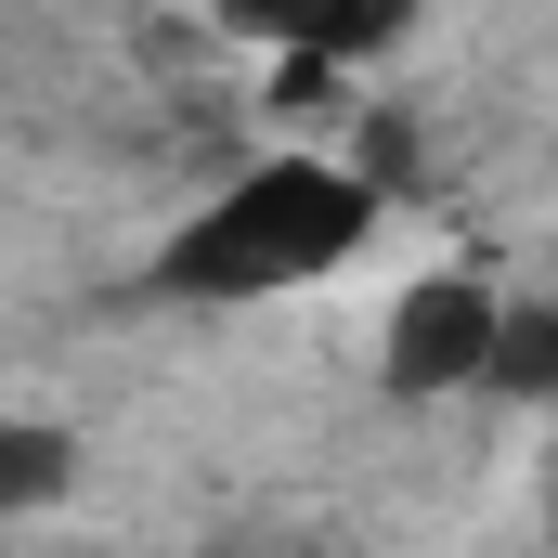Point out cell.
<instances>
[{"instance_id": "6da1fadb", "label": "cell", "mask_w": 558, "mask_h": 558, "mask_svg": "<svg viewBox=\"0 0 558 558\" xmlns=\"http://www.w3.org/2000/svg\"><path fill=\"white\" fill-rule=\"evenodd\" d=\"M364 234H377V182H364V169L274 156V169H247L221 208H195V221L169 234L156 286H169V299H260V286H312V274H338Z\"/></svg>"}, {"instance_id": "7a4b0ae2", "label": "cell", "mask_w": 558, "mask_h": 558, "mask_svg": "<svg viewBox=\"0 0 558 558\" xmlns=\"http://www.w3.org/2000/svg\"><path fill=\"white\" fill-rule=\"evenodd\" d=\"M494 338H507V299H494L481 274L403 286V312H390V390H403V403H428V390L494 377Z\"/></svg>"}, {"instance_id": "3957f363", "label": "cell", "mask_w": 558, "mask_h": 558, "mask_svg": "<svg viewBox=\"0 0 558 558\" xmlns=\"http://www.w3.org/2000/svg\"><path fill=\"white\" fill-rule=\"evenodd\" d=\"M416 26V0H299V39L286 52H325V65H364Z\"/></svg>"}, {"instance_id": "277c9868", "label": "cell", "mask_w": 558, "mask_h": 558, "mask_svg": "<svg viewBox=\"0 0 558 558\" xmlns=\"http://www.w3.org/2000/svg\"><path fill=\"white\" fill-rule=\"evenodd\" d=\"M65 468H78V454H65V428H0V520H13V507H52V494H65Z\"/></svg>"}, {"instance_id": "5b68a950", "label": "cell", "mask_w": 558, "mask_h": 558, "mask_svg": "<svg viewBox=\"0 0 558 558\" xmlns=\"http://www.w3.org/2000/svg\"><path fill=\"white\" fill-rule=\"evenodd\" d=\"M494 390L558 403V312H507V338H494Z\"/></svg>"}]
</instances>
